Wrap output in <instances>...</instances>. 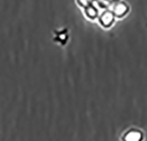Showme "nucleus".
Returning a JSON list of instances; mask_svg holds the SVG:
<instances>
[{"instance_id": "obj_1", "label": "nucleus", "mask_w": 147, "mask_h": 141, "mask_svg": "<svg viewBox=\"0 0 147 141\" xmlns=\"http://www.w3.org/2000/svg\"><path fill=\"white\" fill-rule=\"evenodd\" d=\"M113 20V17H112V14L109 13V12H107V13H104L101 18H100V22L103 26H108L111 23Z\"/></svg>"}, {"instance_id": "obj_2", "label": "nucleus", "mask_w": 147, "mask_h": 141, "mask_svg": "<svg viewBox=\"0 0 147 141\" xmlns=\"http://www.w3.org/2000/svg\"><path fill=\"white\" fill-rule=\"evenodd\" d=\"M66 38H67V34H66L63 30V31H60V32L57 33V34L55 35V41L58 42V43H60L62 44H64L65 42H66Z\"/></svg>"}, {"instance_id": "obj_3", "label": "nucleus", "mask_w": 147, "mask_h": 141, "mask_svg": "<svg viewBox=\"0 0 147 141\" xmlns=\"http://www.w3.org/2000/svg\"><path fill=\"white\" fill-rule=\"evenodd\" d=\"M141 138V135L140 133L137 132H129L126 137H125V139L127 140H130V141H136V140H138Z\"/></svg>"}, {"instance_id": "obj_4", "label": "nucleus", "mask_w": 147, "mask_h": 141, "mask_svg": "<svg viewBox=\"0 0 147 141\" xmlns=\"http://www.w3.org/2000/svg\"><path fill=\"white\" fill-rule=\"evenodd\" d=\"M86 9V16L90 19H93L95 16H96V11L95 9L93 8V6H87L85 8Z\"/></svg>"}, {"instance_id": "obj_5", "label": "nucleus", "mask_w": 147, "mask_h": 141, "mask_svg": "<svg viewBox=\"0 0 147 141\" xmlns=\"http://www.w3.org/2000/svg\"><path fill=\"white\" fill-rule=\"evenodd\" d=\"M125 11H126V6L122 4L117 5L115 8V12L117 15H123Z\"/></svg>"}, {"instance_id": "obj_6", "label": "nucleus", "mask_w": 147, "mask_h": 141, "mask_svg": "<svg viewBox=\"0 0 147 141\" xmlns=\"http://www.w3.org/2000/svg\"><path fill=\"white\" fill-rule=\"evenodd\" d=\"M78 3L79 5H81V6H83L84 8H86V7L91 5V4H92V0H78Z\"/></svg>"}]
</instances>
